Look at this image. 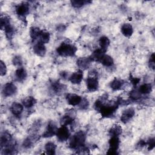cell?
Masks as SVG:
<instances>
[{
  "label": "cell",
  "mask_w": 155,
  "mask_h": 155,
  "mask_svg": "<svg viewBox=\"0 0 155 155\" xmlns=\"http://www.w3.org/2000/svg\"><path fill=\"white\" fill-rule=\"evenodd\" d=\"M138 90L141 94H148L152 91V85L151 84H143L140 86Z\"/></svg>",
  "instance_id": "4316f807"
},
{
  "label": "cell",
  "mask_w": 155,
  "mask_h": 155,
  "mask_svg": "<svg viewBox=\"0 0 155 155\" xmlns=\"http://www.w3.org/2000/svg\"><path fill=\"white\" fill-rule=\"evenodd\" d=\"M83 78V72L81 70H78L73 73L69 77V81L74 84H79Z\"/></svg>",
  "instance_id": "7c38bea8"
},
{
  "label": "cell",
  "mask_w": 155,
  "mask_h": 155,
  "mask_svg": "<svg viewBox=\"0 0 155 155\" xmlns=\"http://www.w3.org/2000/svg\"><path fill=\"white\" fill-rule=\"evenodd\" d=\"M122 132V128L119 124L113 125L109 130V134L111 136H118Z\"/></svg>",
  "instance_id": "44dd1931"
},
{
  "label": "cell",
  "mask_w": 155,
  "mask_h": 155,
  "mask_svg": "<svg viewBox=\"0 0 155 155\" xmlns=\"http://www.w3.org/2000/svg\"><path fill=\"white\" fill-rule=\"evenodd\" d=\"M53 90L55 92V93H61V91H64V89L65 88L64 85L60 84L59 82H54L52 83L51 85Z\"/></svg>",
  "instance_id": "4dcf8cb0"
},
{
  "label": "cell",
  "mask_w": 155,
  "mask_h": 155,
  "mask_svg": "<svg viewBox=\"0 0 155 155\" xmlns=\"http://www.w3.org/2000/svg\"><path fill=\"white\" fill-rule=\"evenodd\" d=\"M12 62L15 66H21L22 64V60L21 56H16L13 58Z\"/></svg>",
  "instance_id": "e575fe53"
},
{
  "label": "cell",
  "mask_w": 155,
  "mask_h": 155,
  "mask_svg": "<svg viewBox=\"0 0 155 155\" xmlns=\"http://www.w3.org/2000/svg\"><path fill=\"white\" fill-rule=\"evenodd\" d=\"M65 99L67 103L72 106L78 105L82 101V97L76 94L73 93H67L65 96Z\"/></svg>",
  "instance_id": "9c48e42d"
},
{
  "label": "cell",
  "mask_w": 155,
  "mask_h": 155,
  "mask_svg": "<svg viewBox=\"0 0 155 155\" xmlns=\"http://www.w3.org/2000/svg\"><path fill=\"white\" fill-rule=\"evenodd\" d=\"M105 52L104 51H103L102 49L98 48L93 51V53H92L90 58H91L93 61L99 62V61L101 60V59L102 58L103 55L105 54Z\"/></svg>",
  "instance_id": "d4e9b609"
},
{
  "label": "cell",
  "mask_w": 155,
  "mask_h": 155,
  "mask_svg": "<svg viewBox=\"0 0 155 155\" xmlns=\"http://www.w3.org/2000/svg\"><path fill=\"white\" fill-rule=\"evenodd\" d=\"M41 32H42V30H40L39 28L33 27L30 28V37L32 38V39L35 40L39 37Z\"/></svg>",
  "instance_id": "83f0119b"
},
{
  "label": "cell",
  "mask_w": 155,
  "mask_h": 155,
  "mask_svg": "<svg viewBox=\"0 0 155 155\" xmlns=\"http://www.w3.org/2000/svg\"><path fill=\"white\" fill-rule=\"evenodd\" d=\"M119 104L117 102H115L114 103L109 104H103L99 110L101 116L104 117H111L114 113L117 110Z\"/></svg>",
  "instance_id": "3957f363"
},
{
  "label": "cell",
  "mask_w": 155,
  "mask_h": 155,
  "mask_svg": "<svg viewBox=\"0 0 155 155\" xmlns=\"http://www.w3.org/2000/svg\"><path fill=\"white\" fill-rule=\"evenodd\" d=\"M129 97L132 101H137L140 99L141 93L139 91V90H133L130 92Z\"/></svg>",
  "instance_id": "1f68e13d"
},
{
  "label": "cell",
  "mask_w": 155,
  "mask_h": 155,
  "mask_svg": "<svg viewBox=\"0 0 155 155\" xmlns=\"http://www.w3.org/2000/svg\"><path fill=\"white\" fill-rule=\"evenodd\" d=\"M7 73V68H6V65L5 64V63L1 61V63H0V74L1 76H4Z\"/></svg>",
  "instance_id": "74e56055"
},
{
  "label": "cell",
  "mask_w": 155,
  "mask_h": 155,
  "mask_svg": "<svg viewBox=\"0 0 155 155\" xmlns=\"http://www.w3.org/2000/svg\"><path fill=\"white\" fill-rule=\"evenodd\" d=\"M13 140L11 134L7 132H4L2 134L1 137V148H4L6 145L11 143Z\"/></svg>",
  "instance_id": "e0dca14e"
},
{
  "label": "cell",
  "mask_w": 155,
  "mask_h": 155,
  "mask_svg": "<svg viewBox=\"0 0 155 155\" xmlns=\"http://www.w3.org/2000/svg\"><path fill=\"white\" fill-rule=\"evenodd\" d=\"M61 76L62 77H63V78H65L66 77V75H67V73H65L64 71H63V72H62L61 73Z\"/></svg>",
  "instance_id": "60d3db41"
},
{
  "label": "cell",
  "mask_w": 155,
  "mask_h": 155,
  "mask_svg": "<svg viewBox=\"0 0 155 155\" xmlns=\"http://www.w3.org/2000/svg\"><path fill=\"white\" fill-rule=\"evenodd\" d=\"M33 51L36 54L39 56H44L46 53V47L42 42L38 41L34 47H33Z\"/></svg>",
  "instance_id": "9a60e30c"
},
{
  "label": "cell",
  "mask_w": 155,
  "mask_h": 155,
  "mask_svg": "<svg viewBox=\"0 0 155 155\" xmlns=\"http://www.w3.org/2000/svg\"><path fill=\"white\" fill-rule=\"evenodd\" d=\"M85 138V133L83 131L80 130L76 132L71 139L69 143V147L71 149L78 150L79 148L84 146Z\"/></svg>",
  "instance_id": "6da1fadb"
},
{
  "label": "cell",
  "mask_w": 155,
  "mask_h": 155,
  "mask_svg": "<svg viewBox=\"0 0 155 155\" xmlns=\"http://www.w3.org/2000/svg\"><path fill=\"white\" fill-rule=\"evenodd\" d=\"M77 48L74 45L66 42H62L56 48L58 54L64 57L73 56L75 54Z\"/></svg>",
  "instance_id": "7a4b0ae2"
},
{
  "label": "cell",
  "mask_w": 155,
  "mask_h": 155,
  "mask_svg": "<svg viewBox=\"0 0 155 155\" xmlns=\"http://www.w3.org/2000/svg\"><path fill=\"white\" fill-rule=\"evenodd\" d=\"M36 103V99L33 96H27L22 100V105L25 108H31Z\"/></svg>",
  "instance_id": "7402d4cb"
},
{
  "label": "cell",
  "mask_w": 155,
  "mask_h": 155,
  "mask_svg": "<svg viewBox=\"0 0 155 155\" xmlns=\"http://www.w3.org/2000/svg\"><path fill=\"white\" fill-rule=\"evenodd\" d=\"M3 30H4V32H5L6 37L8 39H11L12 38V36H13V34H14V28L11 25V24H9L7 25L4 28Z\"/></svg>",
  "instance_id": "f1b7e54d"
},
{
  "label": "cell",
  "mask_w": 155,
  "mask_h": 155,
  "mask_svg": "<svg viewBox=\"0 0 155 155\" xmlns=\"http://www.w3.org/2000/svg\"><path fill=\"white\" fill-rule=\"evenodd\" d=\"M27 73L26 70L22 67L18 68L15 71V76L19 81H23L25 80L27 78Z\"/></svg>",
  "instance_id": "ffe728a7"
},
{
  "label": "cell",
  "mask_w": 155,
  "mask_h": 155,
  "mask_svg": "<svg viewBox=\"0 0 155 155\" xmlns=\"http://www.w3.org/2000/svg\"><path fill=\"white\" fill-rule=\"evenodd\" d=\"M10 24V18L7 16H1V28L2 30L4 29V28L8 24Z\"/></svg>",
  "instance_id": "836d02e7"
},
{
  "label": "cell",
  "mask_w": 155,
  "mask_h": 155,
  "mask_svg": "<svg viewBox=\"0 0 155 155\" xmlns=\"http://www.w3.org/2000/svg\"><path fill=\"white\" fill-rule=\"evenodd\" d=\"M119 143L120 141L119 139L118 138V136H111V137L108 141L109 148L108 150V151L107 152V154L111 155L118 154L117 150L119 148Z\"/></svg>",
  "instance_id": "277c9868"
},
{
  "label": "cell",
  "mask_w": 155,
  "mask_h": 155,
  "mask_svg": "<svg viewBox=\"0 0 155 155\" xmlns=\"http://www.w3.org/2000/svg\"><path fill=\"white\" fill-rule=\"evenodd\" d=\"M125 84V82L120 79L118 78H114L110 84V88L113 91H117L122 89Z\"/></svg>",
  "instance_id": "5bb4252c"
},
{
  "label": "cell",
  "mask_w": 155,
  "mask_h": 155,
  "mask_svg": "<svg viewBox=\"0 0 155 155\" xmlns=\"http://www.w3.org/2000/svg\"><path fill=\"white\" fill-rule=\"evenodd\" d=\"M86 85L87 89L90 91H96L99 87L98 80L95 76H89L87 78Z\"/></svg>",
  "instance_id": "52a82bcc"
},
{
  "label": "cell",
  "mask_w": 155,
  "mask_h": 155,
  "mask_svg": "<svg viewBox=\"0 0 155 155\" xmlns=\"http://www.w3.org/2000/svg\"><path fill=\"white\" fill-rule=\"evenodd\" d=\"M91 58L90 57H83L79 58L76 61V64L79 68L82 70L88 68L92 62Z\"/></svg>",
  "instance_id": "8fae6325"
},
{
  "label": "cell",
  "mask_w": 155,
  "mask_h": 155,
  "mask_svg": "<svg viewBox=\"0 0 155 155\" xmlns=\"http://www.w3.org/2000/svg\"><path fill=\"white\" fill-rule=\"evenodd\" d=\"M58 128L56 127V124L53 121H50L48 123L47 128L45 132L43 133L42 136L45 138L51 137L54 135H56L57 132Z\"/></svg>",
  "instance_id": "8992f818"
},
{
  "label": "cell",
  "mask_w": 155,
  "mask_h": 155,
  "mask_svg": "<svg viewBox=\"0 0 155 155\" xmlns=\"http://www.w3.org/2000/svg\"><path fill=\"white\" fill-rule=\"evenodd\" d=\"M24 107L23 105L18 102H13L10 107V111L14 116H19L22 113Z\"/></svg>",
  "instance_id": "2e32d148"
},
{
  "label": "cell",
  "mask_w": 155,
  "mask_h": 155,
  "mask_svg": "<svg viewBox=\"0 0 155 155\" xmlns=\"http://www.w3.org/2000/svg\"><path fill=\"white\" fill-rule=\"evenodd\" d=\"M71 4L72 5L73 7H75V8H80L81 7H82L83 5H84L85 4H86L88 2H90V1H78V0H73L71 1Z\"/></svg>",
  "instance_id": "d6a6232c"
},
{
  "label": "cell",
  "mask_w": 155,
  "mask_h": 155,
  "mask_svg": "<svg viewBox=\"0 0 155 155\" xmlns=\"http://www.w3.org/2000/svg\"><path fill=\"white\" fill-rule=\"evenodd\" d=\"M74 119V115L73 113H67L65 116H62L61 119V124L62 125L67 126L68 125H71Z\"/></svg>",
  "instance_id": "ac0fdd59"
},
{
  "label": "cell",
  "mask_w": 155,
  "mask_h": 155,
  "mask_svg": "<svg viewBox=\"0 0 155 155\" xmlns=\"http://www.w3.org/2000/svg\"><path fill=\"white\" fill-rule=\"evenodd\" d=\"M99 62L105 67H111L113 65L114 63L113 58L110 56L105 54L103 55Z\"/></svg>",
  "instance_id": "603a6c76"
},
{
  "label": "cell",
  "mask_w": 155,
  "mask_h": 155,
  "mask_svg": "<svg viewBox=\"0 0 155 155\" xmlns=\"http://www.w3.org/2000/svg\"><path fill=\"white\" fill-rule=\"evenodd\" d=\"M56 135L58 140L63 142L66 141L68 139L70 133L67 126L62 125L61 127L58 128Z\"/></svg>",
  "instance_id": "5b68a950"
},
{
  "label": "cell",
  "mask_w": 155,
  "mask_h": 155,
  "mask_svg": "<svg viewBox=\"0 0 155 155\" xmlns=\"http://www.w3.org/2000/svg\"><path fill=\"white\" fill-rule=\"evenodd\" d=\"M135 111L133 108H129L125 110L120 116V120L123 123L128 122L134 115Z\"/></svg>",
  "instance_id": "4fadbf2b"
},
{
  "label": "cell",
  "mask_w": 155,
  "mask_h": 155,
  "mask_svg": "<svg viewBox=\"0 0 155 155\" xmlns=\"http://www.w3.org/2000/svg\"><path fill=\"white\" fill-rule=\"evenodd\" d=\"M155 61H154V54L153 53L149 59V65L150 67L152 70H154V65H155Z\"/></svg>",
  "instance_id": "f35d334b"
},
{
  "label": "cell",
  "mask_w": 155,
  "mask_h": 155,
  "mask_svg": "<svg viewBox=\"0 0 155 155\" xmlns=\"http://www.w3.org/2000/svg\"><path fill=\"white\" fill-rule=\"evenodd\" d=\"M39 38V41L42 42L43 44L48 43L49 42L50 38V33L47 31H45L42 30V32H41Z\"/></svg>",
  "instance_id": "f546056e"
},
{
  "label": "cell",
  "mask_w": 155,
  "mask_h": 155,
  "mask_svg": "<svg viewBox=\"0 0 155 155\" xmlns=\"http://www.w3.org/2000/svg\"><path fill=\"white\" fill-rule=\"evenodd\" d=\"M16 12L19 16H24L29 12V5L27 2H22L16 7Z\"/></svg>",
  "instance_id": "30bf717a"
},
{
  "label": "cell",
  "mask_w": 155,
  "mask_h": 155,
  "mask_svg": "<svg viewBox=\"0 0 155 155\" xmlns=\"http://www.w3.org/2000/svg\"><path fill=\"white\" fill-rule=\"evenodd\" d=\"M130 80L131 83L134 86H136V85L139 82V81H140V78H135V77L130 76Z\"/></svg>",
  "instance_id": "ab89813d"
},
{
  "label": "cell",
  "mask_w": 155,
  "mask_h": 155,
  "mask_svg": "<svg viewBox=\"0 0 155 155\" xmlns=\"http://www.w3.org/2000/svg\"><path fill=\"white\" fill-rule=\"evenodd\" d=\"M17 88L15 84L11 82H8L5 84L2 88V94L4 96L8 97L13 95L16 92Z\"/></svg>",
  "instance_id": "ba28073f"
},
{
  "label": "cell",
  "mask_w": 155,
  "mask_h": 155,
  "mask_svg": "<svg viewBox=\"0 0 155 155\" xmlns=\"http://www.w3.org/2000/svg\"><path fill=\"white\" fill-rule=\"evenodd\" d=\"M146 145L148 146V150H151L154 148L155 146V139L154 138H150L147 142H146Z\"/></svg>",
  "instance_id": "8d00e7d4"
},
{
  "label": "cell",
  "mask_w": 155,
  "mask_h": 155,
  "mask_svg": "<svg viewBox=\"0 0 155 155\" xmlns=\"http://www.w3.org/2000/svg\"><path fill=\"white\" fill-rule=\"evenodd\" d=\"M99 44L100 45V48L102 49L105 52L107 51L108 46L110 45V40L107 36H102L99 38Z\"/></svg>",
  "instance_id": "cb8c5ba5"
},
{
  "label": "cell",
  "mask_w": 155,
  "mask_h": 155,
  "mask_svg": "<svg viewBox=\"0 0 155 155\" xmlns=\"http://www.w3.org/2000/svg\"><path fill=\"white\" fill-rule=\"evenodd\" d=\"M56 148V145L51 142H48L45 145V150L46 153L48 154H55Z\"/></svg>",
  "instance_id": "484cf974"
},
{
  "label": "cell",
  "mask_w": 155,
  "mask_h": 155,
  "mask_svg": "<svg viewBox=\"0 0 155 155\" xmlns=\"http://www.w3.org/2000/svg\"><path fill=\"white\" fill-rule=\"evenodd\" d=\"M79 105V108L81 109L85 110L88 108V107L89 105V102L87 99L84 98V99H82V101Z\"/></svg>",
  "instance_id": "d590c367"
},
{
  "label": "cell",
  "mask_w": 155,
  "mask_h": 155,
  "mask_svg": "<svg viewBox=\"0 0 155 155\" xmlns=\"http://www.w3.org/2000/svg\"><path fill=\"white\" fill-rule=\"evenodd\" d=\"M121 32L125 37H130L133 32V28L132 25L128 23L124 24L121 27Z\"/></svg>",
  "instance_id": "d6986e66"
}]
</instances>
